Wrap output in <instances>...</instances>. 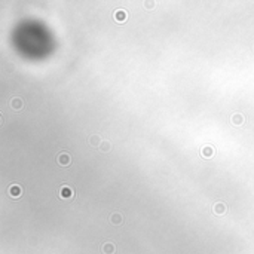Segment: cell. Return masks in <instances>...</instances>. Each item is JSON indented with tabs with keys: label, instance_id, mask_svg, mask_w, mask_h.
<instances>
[{
	"label": "cell",
	"instance_id": "obj_3",
	"mask_svg": "<svg viewBox=\"0 0 254 254\" xmlns=\"http://www.w3.org/2000/svg\"><path fill=\"white\" fill-rule=\"evenodd\" d=\"M213 211H214L215 214L221 215V214H225L226 211H227V207H226L223 202H217V204H214V207H213Z\"/></svg>",
	"mask_w": 254,
	"mask_h": 254
},
{
	"label": "cell",
	"instance_id": "obj_1",
	"mask_svg": "<svg viewBox=\"0 0 254 254\" xmlns=\"http://www.w3.org/2000/svg\"><path fill=\"white\" fill-rule=\"evenodd\" d=\"M56 162L61 165V167H68V165L71 164V156L67 152H61L56 156Z\"/></svg>",
	"mask_w": 254,
	"mask_h": 254
},
{
	"label": "cell",
	"instance_id": "obj_9",
	"mask_svg": "<svg viewBox=\"0 0 254 254\" xmlns=\"http://www.w3.org/2000/svg\"><path fill=\"white\" fill-rule=\"evenodd\" d=\"M214 153H215V150L213 149V147H209V146L202 147V150H201V155H202V156H205V158H211Z\"/></svg>",
	"mask_w": 254,
	"mask_h": 254
},
{
	"label": "cell",
	"instance_id": "obj_7",
	"mask_svg": "<svg viewBox=\"0 0 254 254\" xmlns=\"http://www.w3.org/2000/svg\"><path fill=\"white\" fill-rule=\"evenodd\" d=\"M21 192H23V190H21V187L17 186V184H15V186H11V187H9V195H11L12 198H15V199H17V198L21 195Z\"/></svg>",
	"mask_w": 254,
	"mask_h": 254
},
{
	"label": "cell",
	"instance_id": "obj_12",
	"mask_svg": "<svg viewBox=\"0 0 254 254\" xmlns=\"http://www.w3.org/2000/svg\"><path fill=\"white\" fill-rule=\"evenodd\" d=\"M89 143H91V146L100 147V144H101L103 141H101V138H100V135H92L91 137V140H89Z\"/></svg>",
	"mask_w": 254,
	"mask_h": 254
},
{
	"label": "cell",
	"instance_id": "obj_4",
	"mask_svg": "<svg viewBox=\"0 0 254 254\" xmlns=\"http://www.w3.org/2000/svg\"><path fill=\"white\" fill-rule=\"evenodd\" d=\"M11 107L12 108H15V110H21V108L24 107V103H23V100L21 98H18V97H15V98H12L11 100Z\"/></svg>",
	"mask_w": 254,
	"mask_h": 254
},
{
	"label": "cell",
	"instance_id": "obj_2",
	"mask_svg": "<svg viewBox=\"0 0 254 254\" xmlns=\"http://www.w3.org/2000/svg\"><path fill=\"white\" fill-rule=\"evenodd\" d=\"M58 195L62 198V199H73L74 198V190L68 186H62L60 190H58Z\"/></svg>",
	"mask_w": 254,
	"mask_h": 254
},
{
	"label": "cell",
	"instance_id": "obj_5",
	"mask_svg": "<svg viewBox=\"0 0 254 254\" xmlns=\"http://www.w3.org/2000/svg\"><path fill=\"white\" fill-rule=\"evenodd\" d=\"M114 19H116L118 23H125V21H126V12L122 11V9L114 11Z\"/></svg>",
	"mask_w": 254,
	"mask_h": 254
},
{
	"label": "cell",
	"instance_id": "obj_6",
	"mask_svg": "<svg viewBox=\"0 0 254 254\" xmlns=\"http://www.w3.org/2000/svg\"><path fill=\"white\" fill-rule=\"evenodd\" d=\"M232 124L236 125V126H241V125L244 124V116L241 114V113H235V114H232Z\"/></svg>",
	"mask_w": 254,
	"mask_h": 254
},
{
	"label": "cell",
	"instance_id": "obj_10",
	"mask_svg": "<svg viewBox=\"0 0 254 254\" xmlns=\"http://www.w3.org/2000/svg\"><path fill=\"white\" fill-rule=\"evenodd\" d=\"M122 220H124V219H122V214H119V213H114V214L110 215V221H112L113 225H116V226L120 225Z\"/></svg>",
	"mask_w": 254,
	"mask_h": 254
},
{
	"label": "cell",
	"instance_id": "obj_11",
	"mask_svg": "<svg viewBox=\"0 0 254 254\" xmlns=\"http://www.w3.org/2000/svg\"><path fill=\"white\" fill-rule=\"evenodd\" d=\"M98 149H100L101 152L107 153V152H110V150H112V143H110V141H107V140H104L101 144H100V147H98Z\"/></svg>",
	"mask_w": 254,
	"mask_h": 254
},
{
	"label": "cell",
	"instance_id": "obj_8",
	"mask_svg": "<svg viewBox=\"0 0 254 254\" xmlns=\"http://www.w3.org/2000/svg\"><path fill=\"white\" fill-rule=\"evenodd\" d=\"M114 250H116V247H114V244H112V242H106L103 245V253L104 254H113L114 253Z\"/></svg>",
	"mask_w": 254,
	"mask_h": 254
}]
</instances>
